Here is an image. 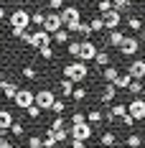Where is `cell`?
<instances>
[{
    "mask_svg": "<svg viewBox=\"0 0 145 148\" xmlns=\"http://www.w3.org/2000/svg\"><path fill=\"white\" fill-rule=\"evenodd\" d=\"M23 41H26L28 46H33V49H41V46H51V33H46L44 28H38L36 33H28Z\"/></svg>",
    "mask_w": 145,
    "mask_h": 148,
    "instance_id": "cell-6",
    "label": "cell"
},
{
    "mask_svg": "<svg viewBox=\"0 0 145 148\" xmlns=\"http://www.w3.org/2000/svg\"><path fill=\"white\" fill-rule=\"evenodd\" d=\"M132 0H112V10H117V13H125L127 8H130Z\"/></svg>",
    "mask_w": 145,
    "mask_h": 148,
    "instance_id": "cell-27",
    "label": "cell"
},
{
    "mask_svg": "<svg viewBox=\"0 0 145 148\" xmlns=\"http://www.w3.org/2000/svg\"><path fill=\"white\" fill-rule=\"evenodd\" d=\"M13 102H15V107L26 110V107L33 105V92H31V89H18V92H15V97H13Z\"/></svg>",
    "mask_w": 145,
    "mask_h": 148,
    "instance_id": "cell-12",
    "label": "cell"
},
{
    "mask_svg": "<svg viewBox=\"0 0 145 148\" xmlns=\"http://www.w3.org/2000/svg\"><path fill=\"white\" fill-rule=\"evenodd\" d=\"M46 148H59V143H54V146H46Z\"/></svg>",
    "mask_w": 145,
    "mask_h": 148,
    "instance_id": "cell-49",
    "label": "cell"
},
{
    "mask_svg": "<svg viewBox=\"0 0 145 148\" xmlns=\"http://www.w3.org/2000/svg\"><path fill=\"white\" fill-rule=\"evenodd\" d=\"M71 97L76 100V102H82V100H87V89H84V87H74Z\"/></svg>",
    "mask_w": 145,
    "mask_h": 148,
    "instance_id": "cell-34",
    "label": "cell"
},
{
    "mask_svg": "<svg viewBox=\"0 0 145 148\" xmlns=\"http://www.w3.org/2000/svg\"><path fill=\"white\" fill-rule=\"evenodd\" d=\"M117 148H127V146H117Z\"/></svg>",
    "mask_w": 145,
    "mask_h": 148,
    "instance_id": "cell-53",
    "label": "cell"
},
{
    "mask_svg": "<svg viewBox=\"0 0 145 148\" xmlns=\"http://www.w3.org/2000/svg\"><path fill=\"white\" fill-rule=\"evenodd\" d=\"M79 51H82V44H79V41H74V44H69V54H71L74 59H79Z\"/></svg>",
    "mask_w": 145,
    "mask_h": 148,
    "instance_id": "cell-43",
    "label": "cell"
},
{
    "mask_svg": "<svg viewBox=\"0 0 145 148\" xmlns=\"http://www.w3.org/2000/svg\"><path fill=\"white\" fill-rule=\"evenodd\" d=\"M64 110H66V102H64V100H54L51 112H54V115H64Z\"/></svg>",
    "mask_w": 145,
    "mask_h": 148,
    "instance_id": "cell-30",
    "label": "cell"
},
{
    "mask_svg": "<svg viewBox=\"0 0 145 148\" xmlns=\"http://www.w3.org/2000/svg\"><path fill=\"white\" fill-rule=\"evenodd\" d=\"M120 120H122V125H125V128H132V125H135V120H132L130 115H127V112H125V115H122Z\"/></svg>",
    "mask_w": 145,
    "mask_h": 148,
    "instance_id": "cell-46",
    "label": "cell"
},
{
    "mask_svg": "<svg viewBox=\"0 0 145 148\" xmlns=\"http://www.w3.org/2000/svg\"><path fill=\"white\" fill-rule=\"evenodd\" d=\"M64 74H66V79L69 82H74V84H82L84 79L89 77V66H87V61H71V64H66L64 66Z\"/></svg>",
    "mask_w": 145,
    "mask_h": 148,
    "instance_id": "cell-1",
    "label": "cell"
},
{
    "mask_svg": "<svg viewBox=\"0 0 145 148\" xmlns=\"http://www.w3.org/2000/svg\"><path fill=\"white\" fill-rule=\"evenodd\" d=\"M41 28H44L46 33H56L59 28H64V23H61V15H59V13H46L44 26H41Z\"/></svg>",
    "mask_w": 145,
    "mask_h": 148,
    "instance_id": "cell-10",
    "label": "cell"
},
{
    "mask_svg": "<svg viewBox=\"0 0 145 148\" xmlns=\"http://www.w3.org/2000/svg\"><path fill=\"white\" fill-rule=\"evenodd\" d=\"M138 3H143V0H138Z\"/></svg>",
    "mask_w": 145,
    "mask_h": 148,
    "instance_id": "cell-55",
    "label": "cell"
},
{
    "mask_svg": "<svg viewBox=\"0 0 145 148\" xmlns=\"http://www.w3.org/2000/svg\"><path fill=\"white\" fill-rule=\"evenodd\" d=\"M127 115L132 120H145V100L143 97H135L130 105H127Z\"/></svg>",
    "mask_w": 145,
    "mask_h": 148,
    "instance_id": "cell-8",
    "label": "cell"
},
{
    "mask_svg": "<svg viewBox=\"0 0 145 148\" xmlns=\"http://www.w3.org/2000/svg\"><path fill=\"white\" fill-rule=\"evenodd\" d=\"M61 92H64V95H71L74 92V82H69V79L64 77V79H61Z\"/></svg>",
    "mask_w": 145,
    "mask_h": 148,
    "instance_id": "cell-38",
    "label": "cell"
},
{
    "mask_svg": "<svg viewBox=\"0 0 145 148\" xmlns=\"http://www.w3.org/2000/svg\"><path fill=\"white\" fill-rule=\"evenodd\" d=\"M87 120V112H82V110H76L71 115V125H79V123H84Z\"/></svg>",
    "mask_w": 145,
    "mask_h": 148,
    "instance_id": "cell-40",
    "label": "cell"
},
{
    "mask_svg": "<svg viewBox=\"0 0 145 148\" xmlns=\"http://www.w3.org/2000/svg\"><path fill=\"white\" fill-rule=\"evenodd\" d=\"M10 133H13V135H18V138H23V133H26L23 123H18V120H13V125H10Z\"/></svg>",
    "mask_w": 145,
    "mask_h": 148,
    "instance_id": "cell-31",
    "label": "cell"
},
{
    "mask_svg": "<svg viewBox=\"0 0 145 148\" xmlns=\"http://www.w3.org/2000/svg\"><path fill=\"white\" fill-rule=\"evenodd\" d=\"M26 115H28L31 120H38V118H41V110H38L36 105H31V107H26Z\"/></svg>",
    "mask_w": 145,
    "mask_h": 148,
    "instance_id": "cell-37",
    "label": "cell"
},
{
    "mask_svg": "<svg viewBox=\"0 0 145 148\" xmlns=\"http://www.w3.org/2000/svg\"><path fill=\"white\" fill-rule=\"evenodd\" d=\"M0 89H3V95H5V100H13L15 92H18V84L15 82H10V79H0Z\"/></svg>",
    "mask_w": 145,
    "mask_h": 148,
    "instance_id": "cell-14",
    "label": "cell"
},
{
    "mask_svg": "<svg viewBox=\"0 0 145 148\" xmlns=\"http://www.w3.org/2000/svg\"><path fill=\"white\" fill-rule=\"evenodd\" d=\"M127 74H130L132 79H145V59H135L127 66Z\"/></svg>",
    "mask_w": 145,
    "mask_h": 148,
    "instance_id": "cell-13",
    "label": "cell"
},
{
    "mask_svg": "<svg viewBox=\"0 0 145 148\" xmlns=\"http://www.w3.org/2000/svg\"><path fill=\"white\" fill-rule=\"evenodd\" d=\"M82 44V51H79V61H92L94 56H97V46H94V41H89V38H84V41H79Z\"/></svg>",
    "mask_w": 145,
    "mask_h": 148,
    "instance_id": "cell-11",
    "label": "cell"
},
{
    "mask_svg": "<svg viewBox=\"0 0 145 148\" xmlns=\"http://www.w3.org/2000/svg\"><path fill=\"white\" fill-rule=\"evenodd\" d=\"M122 38H125V33H122L120 28H115V31H110V36H107V44L117 49V46L122 44Z\"/></svg>",
    "mask_w": 145,
    "mask_h": 148,
    "instance_id": "cell-18",
    "label": "cell"
},
{
    "mask_svg": "<svg viewBox=\"0 0 145 148\" xmlns=\"http://www.w3.org/2000/svg\"><path fill=\"white\" fill-rule=\"evenodd\" d=\"M3 18H5V10H3V8H0V21H3Z\"/></svg>",
    "mask_w": 145,
    "mask_h": 148,
    "instance_id": "cell-48",
    "label": "cell"
},
{
    "mask_svg": "<svg viewBox=\"0 0 145 148\" xmlns=\"http://www.w3.org/2000/svg\"><path fill=\"white\" fill-rule=\"evenodd\" d=\"M143 87H145V84H143V79H132L127 89H130L132 95H143Z\"/></svg>",
    "mask_w": 145,
    "mask_h": 148,
    "instance_id": "cell-29",
    "label": "cell"
},
{
    "mask_svg": "<svg viewBox=\"0 0 145 148\" xmlns=\"http://www.w3.org/2000/svg\"><path fill=\"white\" fill-rule=\"evenodd\" d=\"M117 74H120V72H117L115 66H104V69H102V77H104V82H115Z\"/></svg>",
    "mask_w": 145,
    "mask_h": 148,
    "instance_id": "cell-26",
    "label": "cell"
},
{
    "mask_svg": "<svg viewBox=\"0 0 145 148\" xmlns=\"http://www.w3.org/2000/svg\"><path fill=\"white\" fill-rule=\"evenodd\" d=\"M44 18H46L44 10H31V23H33V26L41 28V26H44Z\"/></svg>",
    "mask_w": 145,
    "mask_h": 148,
    "instance_id": "cell-24",
    "label": "cell"
},
{
    "mask_svg": "<svg viewBox=\"0 0 145 148\" xmlns=\"http://www.w3.org/2000/svg\"><path fill=\"white\" fill-rule=\"evenodd\" d=\"M51 41H56V44L66 46V41H69V31H66V28H59L56 33H51Z\"/></svg>",
    "mask_w": 145,
    "mask_h": 148,
    "instance_id": "cell-20",
    "label": "cell"
},
{
    "mask_svg": "<svg viewBox=\"0 0 145 148\" xmlns=\"http://www.w3.org/2000/svg\"><path fill=\"white\" fill-rule=\"evenodd\" d=\"M71 148H89L84 140H71Z\"/></svg>",
    "mask_w": 145,
    "mask_h": 148,
    "instance_id": "cell-47",
    "label": "cell"
},
{
    "mask_svg": "<svg viewBox=\"0 0 145 148\" xmlns=\"http://www.w3.org/2000/svg\"><path fill=\"white\" fill-rule=\"evenodd\" d=\"M54 138H56V143H66V138H69V130H66V128H61V130H54Z\"/></svg>",
    "mask_w": 145,
    "mask_h": 148,
    "instance_id": "cell-35",
    "label": "cell"
},
{
    "mask_svg": "<svg viewBox=\"0 0 145 148\" xmlns=\"http://www.w3.org/2000/svg\"><path fill=\"white\" fill-rule=\"evenodd\" d=\"M143 41H145V36H143Z\"/></svg>",
    "mask_w": 145,
    "mask_h": 148,
    "instance_id": "cell-57",
    "label": "cell"
},
{
    "mask_svg": "<svg viewBox=\"0 0 145 148\" xmlns=\"http://www.w3.org/2000/svg\"><path fill=\"white\" fill-rule=\"evenodd\" d=\"M0 79H3V69H0Z\"/></svg>",
    "mask_w": 145,
    "mask_h": 148,
    "instance_id": "cell-52",
    "label": "cell"
},
{
    "mask_svg": "<svg viewBox=\"0 0 145 148\" xmlns=\"http://www.w3.org/2000/svg\"><path fill=\"white\" fill-rule=\"evenodd\" d=\"M127 28H130V31H140V28H143V18H138V15H127Z\"/></svg>",
    "mask_w": 145,
    "mask_h": 148,
    "instance_id": "cell-25",
    "label": "cell"
},
{
    "mask_svg": "<svg viewBox=\"0 0 145 148\" xmlns=\"http://www.w3.org/2000/svg\"><path fill=\"white\" fill-rule=\"evenodd\" d=\"M20 3H33V0H20Z\"/></svg>",
    "mask_w": 145,
    "mask_h": 148,
    "instance_id": "cell-50",
    "label": "cell"
},
{
    "mask_svg": "<svg viewBox=\"0 0 145 148\" xmlns=\"http://www.w3.org/2000/svg\"><path fill=\"white\" fill-rule=\"evenodd\" d=\"M143 95H145V87H143Z\"/></svg>",
    "mask_w": 145,
    "mask_h": 148,
    "instance_id": "cell-54",
    "label": "cell"
},
{
    "mask_svg": "<svg viewBox=\"0 0 145 148\" xmlns=\"http://www.w3.org/2000/svg\"><path fill=\"white\" fill-rule=\"evenodd\" d=\"M115 140H117V135L112 133V130H107V133L99 135V143H102L104 148H112V146H115Z\"/></svg>",
    "mask_w": 145,
    "mask_h": 148,
    "instance_id": "cell-21",
    "label": "cell"
},
{
    "mask_svg": "<svg viewBox=\"0 0 145 148\" xmlns=\"http://www.w3.org/2000/svg\"><path fill=\"white\" fill-rule=\"evenodd\" d=\"M87 123L94 128V125H99V123H104V112H99V110H89L87 112Z\"/></svg>",
    "mask_w": 145,
    "mask_h": 148,
    "instance_id": "cell-19",
    "label": "cell"
},
{
    "mask_svg": "<svg viewBox=\"0 0 145 148\" xmlns=\"http://www.w3.org/2000/svg\"><path fill=\"white\" fill-rule=\"evenodd\" d=\"M36 51H38V56H41L44 61H51V59H54V51H51V46H41V49H36Z\"/></svg>",
    "mask_w": 145,
    "mask_h": 148,
    "instance_id": "cell-28",
    "label": "cell"
},
{
    "mask_svg": "<svg viewBox=\"0 0 145 148\" xmlns=\"http://www.w3.org/2000/svg\"><path fill=\"white\" fill-rule=\"evenodd\" d=\"M117 49H120V54H125V56H132V54H138V49H140V38H135V36H127V33H125L122 44L117 46Z\"/></svg>",
    "mask_w": 145,
    "mask_h": 148,
    "instance_id": "cell-7",
    "label": "cell"
},
{
    "mask_svg": "<svg viewBox=\"0 0 145 148\" xmlns=\"http://www.w3.org/2000/svg\"><path fill=\"white\" fill-rule=\"evenodd\" d=\"M97 8H99V13H107V10H112V0H99V3H97Z\"/></svg>",
    "mask_w": 145,
    "mask_h": 148,
    "instance_id": "cell-44",
    "label": "cell"
},
{
    "mask_svg": "<svg viewBox=\"0 0 145 148\" xmlns=\"http://www.w3.org/2000/svg\"><path fill=\"white\" fill-rule=\"evenodd\" d=\"M28 148H44L41 135H31V138H28Z\"/></svg>",
    "mask_w": 145,
    "mask_h": 148,
    "instance_id": "cell-41",
    "label": "cell"
},
{
    "mask_svg": "<svg viewBox=\"0 0 145 148\" xmlns=\"http://www.w3.org/2000/svg\"><path fill=\"white\" fill-rule=\"evenodd\" d=\"M28 26H31V10L15 8L10 13V28H28Z\"/></svg>",
    "mask_w": 145,
    "mask_h": 148,
    "instance_id": "cell-5",
    "label": "cell"
},
{
    "mask_svg": "<svg viewBox=\"0 0 145 148\" xmlns=\"http://www.w3.org/2000/svg\"><path fill=\"white\" fill-rule=\"evenodd\" d=\"M94 64H97V66H102V69H104V66H110V54H107V51H97V56H94Z\"/></svg>",
    "mask_w": 145,
    "mask_h": 148,
    "instance_id": "cell-22",
    "label": "cell"
},
{
    "mask_svg": "<svg viewBox=\"0 0 145 148\" xmlns=\"http://www.w3.org/2000/svg\"><path fill=\"white\" fill-rule=\"evenodd\" d=\"M102 23H104V31L120 28V23H122V13H117V10H107V13H102Z\"/></svg>",
    "mask_w": 145,
    "mask_h": 148,
    "instance_id": "cell-9",
    "label": "cell"
},
{
    "mask_svg": "<svg viewBox=\"0 0 145 148\" xmlns=\"http://www.w3.org/2000/svg\"><path fill=\"white\" fill-rule=\"evenodd\" d=\"M23 77H26V79H38V72H36V66H23Z\"/></svg>",
    "mask_w": 145,
    "mask_h": 148,
    "instance_id": "cell-36",
    "label": "cell"
},
{
    "mask_svg": "<svg viewBox=\"0 0 145 148\" xmlns=\"http://www.w3.org/2000/svg\"><path fill=\"white\" fill-rule=\"evenodd\" d=\"M130 82H132V77H130V74H127V72H125V74L120 72V74H117V79L112 82V84H115L117 89H127V87H130Z\"/></svg>",
    "mask_w": 145,
    "mask_h": 148,
    "instance_id": "cell-17",
    "label": "cell"
},
{
    "mask_svg": "<svg viewBox=\"0 0 145 148\" xmlns=\"http://www.w3.org/2000/svg\"><path fill=\"white\" fill-rule=\"evenodd\" d=\"M140 148H145V146H140Z\"/></svg>",
    "mask_w": 145,
    "mask_h": 148,
    "instance_id": "cell-58",
    "label": "cell"
},
{
    "mask_svg": "<svg viewBox=\"0 0 145 148\" xmlns=\"http://www.w3.org/2000/svg\"><path fill=\"white\" fill-rule=\"evenodd\" d=\"M92 135H94V128L89 125L87 120H84V123H79V125H71V128H69V138H71V140H84V143H87Z\"/></svg>",
    "mask_w": 145,
    "mask_h": 148,
    "instance_id": "cell-4",
    "label": "cell"
},
{
    "mask_svg": "<svg viewBox=\"0 0 145 148\" xmlns=\"http://www.w3.org/2000/svg\"><path fill=\"white\" fill-rule=\"evenodd\" d=\"M61 128H66V120H64V115H56V120L51 123V130H61Z\"/></svg>",
    "mask_w": 145,
    "mask_h": 148,
    "instance_id": "cell-39",
    "label": "cell"
},
{
    "mask_svg": "<svg viewBox=\"0 0 145 148\" xmlns=\"http://www.w3.org/2000/svg\"><path fill=\"white\" fill-rule=\"evenodd\" d=\"M115 97H117V87L112 84V82H107V87L102 89V95H99V102H104V105H107V102H112Z\"/></svg>",
    "mask_w": 145,
    "mask_h": 148,
    "instance_id": "cell-16",
    "label": "cell"
},
{
    "mask_svg": "<svg viewBox=\"0 0 145 148\" xmlns=\"http://www.w3.org/2000/svg\"><path fill=\"white\" fill-rule=\"evenodd\" d=\"M54 100H56V95L51 92V89H38V92H33V105L44 112V110H51V105H54Z\"/></svg>",
    "mask_w": 145,
    "mask_h": 148,
    "instance_id": "cell-3",
    "label": "cell"
},
{
    "mask_svg": "<svg viewBox=\"0 0 145 148\" xmlns=\"http://www.w3.org/2000/svg\"><path fill=\"white\" fill-rule=\"evenodd\" d=\"M125 112H127V105H115V107H112V110H107V115H110V118H112V120H117V118H122V115H125Z\"/></svg>",
    "mask_w": 145,
    "mask_h": 148,
    "instance_id": "cell-23",
    "label": "cell"
},
{
    "mask_svg": "<svg viewBox=\"0 0 145 148\" xmlns=\"http://www.w3.org/2000/svg\"><path fill=\"white\" fill-rule=\"evenodd\" d=\"M13 112L10 110H0V133H8L10 130V125H13Z\"/></svg>",
    "mask_w": 145,
    "mask_h": 148,
    "instance_id": "cell-15",
    "label": "cell"
},
{
    "mask_svg": "<svg viewBox=\"0 0 145 148\" xmlns=\"http://www.w3.org/2000/svg\"><path fill=\"white\" fill-rule=\"evenodd\" d=\"M76 33H82L84 38H89V33H92V28H89V23H82V21H79V26H76Z\"/></svg>",
    "mask_w": 145,
    "mask_h": 148,
    "instance_id": "cell-42",
    "label": "cell"
},
{
    "mask_svg": "<svg viewBox=\"0 0 145 148\" xmlns=\"http://www.w3.org/2000/svg\"><path fill=\"white\" fill-rule=\"evenodd\" d=\"M89 28H92V33H94V31H104V23H102V15H97V18H92V21H89Z\"/></svg>",
    "mask_w": 145,
    "mask_h": 148,
    "instance_id": "cell-33",
    "label": "cell"
},
{
    "mask_svg": "<svg viewBox=\"0 0 145 148\" xmlns=\"http://www.w3.org/2000/svg\"><path fill=\"white\" fill-rule=\"evenodd\" d=\"M59 15H61V23L66 26V31L69 33H76V26H79V8L76 5H64L61 10H59Z\"/></svg>",
    "mask_w": 145,
    "mask_h": 148,
    "instance_id": "cell-2",
    "label": "cell"
},
{
    "mask_svg": "<svg viewBox=\"0 0 145 148\" xmlns=\"http://www.w3.org/2000/svg\"><path fill=\"white\" fill-rule=\"evenodd\" d=\"M0 8H3V3H0Z\"/></svg>",
    "mask_w": 145,
    "mask_h": 148,
    "instance_id": "cell-56",
    "label": "cell"
},
{
    "mask_svg": "<svg viewBox=\"0 0 145 148\" xmlns=\"http://www.w3.org/2000/svg\"><path fill=\"white\" fill-rule=\"evenodd\" d=\"M48 8H51V10H61V8H64V0H48Z\"/></svg>",
    "mask_w": 145,
    "mask_h": 148,
    "instance_id": "cell-45",
    "label": "cell"
},
{
    "mask_svg": "<svg viewBox=\"0 0 145 148\" xmlns=\"http://www.w3.org/2000/svg\"><path fill=\"white\" fill-rule=\"evenodd\" d=\"M127 148H140L143 146V138L140 135H127V143H125Z\"/></svg>",
    "mask_w": 145,
    "mask_h": 148,
    "instance_id": "cell-32",
    "label": "cell"
},
{
    "mask_svg": "<svg viewBox=\"0 0 145 148\" xmlns=\"http://www.w3.org/2000/svg\"><path fill=\"white\" fill-rule=\"evenodd\" d=\"M13 148H26V146H13Z\"/></svg>",
    "mask_w": 145,
    "mask_h": 148,
    "instance_id": "cell-51",
    "label": "cell"
}]
</instances>
